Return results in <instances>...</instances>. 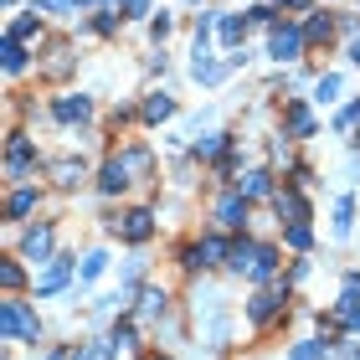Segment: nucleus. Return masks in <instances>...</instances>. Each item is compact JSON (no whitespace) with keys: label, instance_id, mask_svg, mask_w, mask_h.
Listing matches in <instances>:
<instances>
[{"label":"nucleus","instance_id":"7","mask_svg":"<svg viewBox=\"0 0 360 360\" xmlns=\"http://www.w3.org/2000/svg\"><path fill=\"white\" fill-rule=\"evenodd\" d=\"M68 278H72V257H52V263H46V273L37 278V293L46 299V293H57Z\"/></svg>","mask_w":360,"mask_h":360},{"label":"nucleus","instance_id":"9","mask_svg":"<svg viewBox=\"0 0 360 360\" xmlns=\"http://www.w3.org/2000/svg\"><path fill=\"white\" fill-rule=\"evenodd\" d=\"M273 206H278V217H288V221H309V201L299 191H278Z\"/></svg>","mask_w":360,"mask_h":360},{"label":"nucleus","instance_id":"23","mask_svg":"<svg viewBox=\"0 0 360 360\" xmlns=\"http://www.w3.org/2000/svg\"><path fill=\"white\" fill-rule=\"evenodd\" d=\"M26 165H31V144L15 134V139H11V175H21Z\"/></svg>","mask_w":360,"mask_h":360},{"label":"nucleus","instance_id":"36","mask_svg":"<svg viewBox=\"0 0 360 360\" xmlns=\"http://www.w3.org/2000/svg\"><path fill=\"white\" fill-rule=\"evenodd\" d=\"M350 62H355V68H360V37L350 41Z\"/></svg>","mask_w":360,"mask_h":360},{"label":"nucleus","instance_id":"33","mask_svg":"<svg viewBox=\"0 0 360 360\" xmlns=\"http://www.w3.org/2000/svg\"><path fill=\"white\" fill-rule=\"evenodd\" d=\"M31 11H46V15H62V11H72V0H37Z\"/></svg>","mask_w":360,"mask_h":360},{"label":"nucleus","instance_id":"14","mask_svg":"<svg viewBox=\"0 0 360 360\" xmlns=\"http://www.w3.org/2000/svg\"><path fill=\"white\" fill-rule=\"evenodd\" d=\"M340 93H345V77L340 72H324L314 83V103H340Z\"/></svg>","mask_w":360,"mask_h":360},{"label":"nucleus","instance_id":"19","mask_svg":"<svg viewBox=\"0 0 360 360\" xmlns=\"http://www.w3.org/2000/svg\"><path fill=\"white\" fill-rule=\"evenodd\" d=\"M350 226H355V201L340 195V201H335V237H350Z\"/></svg>","mask_w":360,"mask_h":360},{"label":"nucleus","instance_id":"32","mask_svg":"<svg viewBox=\"0 0 360 360\" xmlns=\"http://www.w3.org/2000/svg\"><path fill=\"white\" fill-rule=\"evenodd\" d=\"M248 26H278V21H273L268 6H252V11H248Z\"/></svg>","mask_w":360,"mask_h":360},{"label":"nucleus","instance_id":"28","mask_svg":"<svg viewBox=\"0 0 360 360\" xmlns=\"http://www.w3.org/2000/svg\"><path fill=\"white\" fill-rule=\"evenodd\" d=\"M221 150H226V134H206L201 144H195V155H201V160H217Z\"/></svg>","mask_w":360,"mask_h":360},{"label":"nucleus","instance_id":"24","mask_svg":"<svg viewBox=\"0 0 360 360\" xmlns=\"http://www.w3.org/2000/svg\"><path fill=\"white\" fill-rule=\"evenodd\" d=\"M6 72H11V77L26 72V52H21V41H15V37H6Z\"/></svg>","mask_w":360,"mask_h":360},{"label":"nucleus","instance_id":"29","mask_svg":"<svg viewBox=\"0 0 360 360\" xmlns=\"http://www.w3.org/2000/svg\"><path fill=\"white\" fill-rule=\"evenodd\" d=\"M124 165H129V170H139V175H150L155 160H150V150H124Z\"/></svg>","mask_w":360,"mask_h":360},{"label":"nucleus","instance_id":"6","mask_svg":"<svg viewBox=\"0 0 360 360\" xmlns=\"http://www.w3.org/2000/svg\"><path fill=\"white\" fill-rule=\"evenodd\" d=\"M52 113H57L62 124H83L88 113H93V98H88V93H68V98H57Z\"/></svg>","mask_w":360,"mask_h":360},{"label":"nucleus","instance_id":"5","mask_svg":"<svg viewBox=\"0 0 360 360\" xmlns=\"http://www.w3.org/2000/svg\"><path fill=\"white\" fill-rule=\"evenodd\" d=\"M113 232H124L129 242H150L155 237V211H129L124 221H113Z\"/></svg>","mask_w":360,"mask_h":360},{"label":"nucleus","instance_id":"34","mask_svg":"<svg viewBox=\"0 0 360 360\" xmlns=\"http://www.w3.org/2000/svg\"><path fill=\"white\" fill-rule=\"evenodd\" d=\"M113 345L129 350V345H134V330H129V324H119V330H113Z\"/></svg>","mask_w":360,"mask_h":360},{"label":"nucleus","instance_id":"21","mask_svg":"<svg viewBox=\"0 0 360 360\" xmlns=\"http://www.w3.org/2000/svg\"><path fill=\"white\" fill-rule=\"evenodd\" d=\"M83 175H88L83 160H62L57 165V186H83Z\"/></svg>","mask_w":360,"mask_h":360},{"label":"nucleus","instance_id":"15","mask_svg":"<svg viewBox=\"0 0 360 360\" xmlns=\"http://www.w3.org/2000/svg\"><path fill=\"white\" fill-rule=\"evenodd\" d=\"M103 268H108V252H103V248L88 252V257H83V268H77V288H88L93 278H103Z\"/></svg>","mask_w":360,"mask_h":360},{"label":"nucleus","instance_id":"37","mask_svg":"<svg viewBox=\"0 0 360 360\" xmlns=\"http://www.w3.org/2000/svg\"><path fill=\"white\" fill-rule=\"evenodd\" d=\"M83 6H93V11H108V6H113V0H83Z\"/></svg>","mask_w":360,"mask_h":360},{"label":"nucleus","instance_id":"8","mask_svg":"<svg viewBox=\"0 0 360 360\" xmlns=\"http://www.w3.org/2000/svg\"><path fill=\"white\" fill-rule=\"evenodd\" d=\"M46 252H52V226H31V232L21 237V257H31V263H41Z\"/></svg>","mask_w":360,"mask_h":360},{"label":"nucleus","instance_id":"17","mask_svg":"<svg viewBox=\"0 0 360 360\" xmlns=\"http://www.w3.org/2000/svg\"><path fill=\"white\" fill-rule=\"evenodd\" d=\"M335 134H360V98H350V103L335 113Z\"/></svg>","mask_w":360,"mask_h":360},{"label":"nucleus","instance_id":"4","mask_svg":"<svg viewBox=\"0 0 360 360\" xmlns=\"http://www.w3.org/2000/svg\"><path fill=\"white\" fill-rule=\"evenodd\" d=\"M217 221L226 226V232H237V226L248 221V195H242V191H226L221 201H217Z\"/></svg>","mask_w":360,"mask_h":360},{"label":"nucleus","instance_id":"22","mask_svg":"<svg viewBox=\"0 0 360 360\" xmlns=\"http://www.w3.org/2000/svg\"><path fill=\"white\" fill-rule=\"evenodd\" d=\"M31 211H37V191L26 186V191H15V195H11V217L21 221V217H31Z\"/></svg>","mask_w":360,"mask_h":360},{"label":"nucleus","instance_id":"25","mask_svg":"<svg viewBox=\"0 0 360 360\" xmlns=\"http://www.w3.org/2000/svg\"><path fill=\"white\" fill-rule=\"evenodd\" d=\"M330 26H335L330 15H324V11H314V21L304 26V37H309V41H330Z\"/></svg>","mask_w":360,"mask_h":360},{"label":"nucleus","instance_id":"1","mask_svg":"<svg viewBox=\"0 0 360 360\" xmlns=\"http://www.w3.org/2000/svg\"><path fill=\"white\" fill-rule=\"evenodd\" d=\"M273 263H278V252H273V248H257V242H237L232 257H226V268H232V273H248L252 283L273 278Z\"/></svg>","mask_w":360,"mask_h":360},{"label":"nucleus","instance_id":"3","mask_svg":"<svg viewBox=\"0 0 360 360\" xmlns=\"http://www.w3.org/2000/svg\"><path fill=\"white\" fill-rule=\"evenodd\" d=\"M37 335H41L37 314H31L21 299H11V304H6V340H11V345H15V340H31V345H37Z\"/></svg>","mask_w":360,"mask_h":360},{"label":"nucleus","instance_id":"30","mask_svg":"<svg viewBox=\"0 0 360 360\" xmlns=\"http://www.w3.org/2000/svg\"><path fill=\"white\" fill-rule=\"evenodd\" d=\"M170 26H175V21H170V15H165V11H160V15H155V21H150V37H155V41H165V37H170Z\"/></svg>","mask_w":360,"mask_h":360},{"label":"nucleus","instance_id":"2","mask_svg":"<svg viewBox=\"0 0 360 360\" xmlns=\"http://www.w3.org/2000/svg\"><path fill=\"white\" fill-rule=\"evenodd\" d=\"M304 46H309V37H304L299 21H278V26L268 31V57H273V62H299Z\"/></svg>","mask_w":360,"mask_h":360},{"label":"nucleus","instance_id":"18","mask_svg":"<svg viewBox=\"0 0 360 360\" xmlns=\"http://www.w3.org/2000/svg\"><path fill=\"white\" fill-rule=\"evenodd\" d=\"M278 304H283V299H278L273 288H263V293H257V299L248 304V319H257V324H263V319H273V309H278Z\"/></svg>","mask_w":360,"mask_h":360},{"label":"nucleus","instance_id":"16","mask_svg":"<svg viewBox=\"0 0 360 360\" xmlns=\"http://www.w3.org/2000/svg\"><path fill=\"white\" fill-rule=\"evenodd\" d=\"M217 37H221V41H226V46L237 52V46H242V37H248V15H242V21H237V15H221Z\"/></svg>","mask_w":360,"mask_h":360},{"label":"nucleus","instance_id":"20","mask_svg":"<svg viewBox=\"0 0 360 360\" xmlns=\"http://www.w3.org/2000/svg\"><path fill=\"white\" fill-rule=\"evenodd\" d=\"M324 355H330V340H299L288 350V360H324Z\"/></svg>","mask_w":360,"mask_h":360},{"label":"nucleus","instance_id":"31","mask_svg":"<svg viewBox=\"0 0 360 360\" xmlns=\"http://www.w3.org/2000/svg\"><path fill=\"white\" fill-rule=\"evenodd\" d=\"M0 278H6V288H21V283H26V273H21V263H6V268H0Z\"/></svg>","mask_w":360,"mask_h":360},{"label":"nucleus","instance_id":"26","mask_svg":"<svg viewBox=\"0 0 360 360\" xmlns=\"http://www.w3.org/2000/svg\"><path fill=\"white\" fill-rule=\"evenodd\" d=\"M283 237H288V248H299V252L309 248V242H314V232H309V221H288V232H283Z\"/></svg>","mask_w":360,"mask_h":360},{"label":"nucleus","instance_id":"11","mask_svg":"<svg viewBox=\"0 0 360 360\" xmlns=\"http://www.w3.org/2000/svg\"><path fill=\"white\" fill-rule=\"evenodd\" d=\"M129 186V165H124V155L119 160H108V165H103V180H98V191H103V195H119Z\"/></svg>","mask_w":360,"mask_h":360},{"label":"nucleus","instance_id":"13","mask_svg":"<svg viewBox=\"0 0 360 360\" xmlns=\"http://www.w3.org/2000/svg\"><path fill=\"white\" fill-rule=\"evenodd\" d=\"M288 134H293V139H309V134H314V113H309L304 103H288Z\"/></svg>","mask_w":360,"mask_h":360},{"label":"nucleus","instance_id":"38","mask_svg":"<svg viewBox=\"0 0 360 360\" xmlns=\"http://www.w3.org/2000/svg\"><path fill=\"white\" fill-rule=\"evenodd\" d=\"M278 6H304V0H278Z\"/></svg>","mask_w":360,"mask_h":360},{"label":"nucleus","instance_id":"10","mask_svg":"<svg viewBox=\"0 0 360 360\" xmlns=\"http://www.w3.org/2000/svg\"><path fill=\"white\" fill-rule=\"evenodd\" d=\"M237 191L248 195V201H263V195H278V191H273V180H268V170H248V175L237 180Z\"/></svg>","mask_w":360,"mask_h":360},{"label":"nucleus","instance_id":"35","mask_svg":"<svg viewBox=\"0 0 360 360\" xmlns=\"http://www.w3.org/2000/svg\"><path fill=\"white\" fill-rule=\"evenodd\" d=\"M150 11V0H124V15H144Z\"/></svg>","mask_w":360,"mask_h":360},{"label":"nucleus","instance_id":"27","mask_svg":"<svg viewBox=\"0 0 360 360\" xmlns=\"http://www.w3.org/2000/svg\"><path fill=\"white\" fill-rule=\"evenodd\" d=\"M165 288H144V314H150V319H160V314H165Z\"/></svg>","mask_w":360,"mask_h":360},{"label":"nucleus","instance_id":"12","mask_svg":"<svg viewBox=\"0 0 360 360\" xmlns=\"http://www.w3.org/2000/svg\"><path fill=\"white\" fill-rule=\"evenodd\" d=\"M139 113H144V124H165L170 113H175V98H170V93H150Z\"/></svg>","mask_w":360,"mask_h":360}]
</instances>
